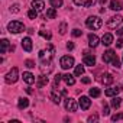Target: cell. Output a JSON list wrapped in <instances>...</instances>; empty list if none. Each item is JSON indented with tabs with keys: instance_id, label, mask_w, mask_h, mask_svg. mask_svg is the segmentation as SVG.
Here are the masks:
<instances>
[{
	"instance_id": "obj_1",
	"label": "cell",
	"mask_w": 123,
	"mask_h": 123,
	"mask_svg": "<svg viewBox=\"0 0 123 123\" xmlns=\"http://www.w3.org/2000/svg\"><path fill=\"white\" fill-rule=\"evenodd\" d=\"M86 25H87V28H90V29H93V31H97V29L101 28L103 22H101V19H100L98 16H90V18L86 20Z\"/></svg>"
},
{
	"instance_id": "obj_2",
	"label": "cell",
	"mask_w": 123,
	"mask_h": 123,
	"mask_svg": "<svg viewBox=\"0 0 123 123\" xmlns=\"http://www.w3.org/2000/svg\"><path fill=\"white\" fill-rule=\"evenodd\" d=\"M7 31L10 33H19V32L25 31V25L19 20H12V22L7 23Z\"/></svg>"
},
{
	"instance_id": "obj_3",
	"label": "cell",
	"mask_w": 123,
	"mask_h": 123,
	"mask_svg": "<svg viewBox=\"0 0 123 123\" xmlns=\"http://www.w3.org/2000/svg\"><path fill=\"white\" fill-rule=\"evenodd\" d=\"M52 55H54V46L51 43L46 46V49L39 51V59L42 61V62H45V61H51L52 59Z\"/></svg>"
},
{
	"instance_id": "obj_4",
	"label": "cell",
	"mask_w": 123,
	"mask_h": 123,
	"mask_svg": "<svg viewBox=\"0 0 123 123\" xmlns=\"http://www.w3.org/2000/svg\"><path fill=\"white\" fill-rule=\"evenodd\" d=\"M18 78H19V70H18L16 67L12 68V70L6 74V77H5V80H6L7 84H13V83H16Z\"/></svg>"
},
{
	"instance_id": "obj_5",
	"label": "cell",
	"mask_w": 123,
	"mask_h": 123,
	"mask_svg": "<svg viewBox=\"0 0 123 123\" xmlns=\"http://www.w3.org/2000/svg\"><path fill=\"white\" fill-rule=\"evenodd\" d=\"M74 58L73 56H70V55H64L62 58H61V61H59V64H61V67H62L64 70H70L71 67H74Z\"/></svg>"
},
{
	"instance_id": "obj_6",
	"label": "cell",
	"mask_w": 123,
	"mask_h": 123,
	"mask_svg": "<svg viewBox=\"0 0 123 123\" xmlns=\"http://www.w3.org/2000/svg\"><path fill=\"white\" fill-rule=\"evenodd\" d=\"M122 20H123V18L120 16V15H116V16H111L109 20H107V26L110 28V29H114V28H117L120 23H122Z\"/></svg>"
},
{
	"instance_id": "obj_7",
	"label": "cell",
	"mask_w": 123,
	"mask_h": 123,
	"mask_svg": "<svg viewBox=\"0 0 123 123\" xmlns=\"http://www.w3.org/2000/svg\"><path fill=\"white\" fill-rule=\"evenodd\" d=\"M78 106H80L83 110H87V109H90V106H91V100H90L87 96H81V98L78 100Z\"/></svg>"
},
{
	"instance_id": "obj_8",
	"label": "cell",
	"mask_w": 123,
	"mask_h": 123,
	"mask_svg": "<svg viewBox=\"0 0 123 123\" xmlns=\"http://www.w3.org/2000/svg\"><path fill=\"white\" fill-rule=\"evenodd\" d=\"M84 65H88V67H93L96 65V56L94 55H90L88 52H84Z\"/></svg>"
},
{
	"instance_id": "obj_9",
	"label": "cell",
	"mask_w": 123,
	"mask_h": 123,
	"mask_svg": "<svg viewBox=\"0 0 123 123\" xmlns=\"http://www.w3.org/2000/svg\"><path fill=\"white\" fill-rule=\"evenodd\" d=\"M116 56V52L113 51V49H107L104 54H103V62H106V64H110L111 62V59Z\"/></svg>"
},
{
	"instance_id": "obj_10",
	"label": "cell",
	"mask_w": 123,
	"mask_h": 123,
	"mask_svg": "<svg viewBox=\"0 0 123 123\" xmlns=\"http://www.w3.org/2000/svg\"><path fill=\"white\" fill-rule=\"evenodd\" d=\"M65 109L68 111H75L78 109V104H77V101L74 98H67L65 100Z\"/></svg>"
},
{
	"instance_id": "obj_11",
	"label": "cell",
	"mask_w": 123,
	"mask_h": 123,
	"mask_svg": "<svg viewBox=\"0 0 123 123\" xmlns=\"http://www.w3.org/2000/svg\"><path fill=\"white\" fill-rule=\"evenodd\" d=\"M41 71H42V74H46V75L52 71V62H51V61H45V62H42Z\"/></svg>"
},
{
	"instance_id": "obj_12",
	"label": "cell",
	"mask_w": 123,
	"mask_h": 123,
	"mask_svg": "<svg viewBox=\"0 0 123 123\" xmlns=\"http://www.w3.org/2000/svg\"><path fill=\"white\" fill-rule=\"evenodd\" d=\"M74 3L77 6H84V7H91L94 3H96V0H74Z\"/></svg>"
},
{
	"instance_id": "obj_13",
	"label": "cell",
	"mask_w": 123,
	"mask_h": 123,
	"mask_svg": "<svg viewBox=\"0 0 123 123\" xmlns=\"http://www.w3.org/2000/svg\"><path fill=\"white\" fill-rule=\"evenodd\" d=\"M101 43H103L104 46H110V45L113 43V35H111V33H104L103 38H101Z\"/></svg>"
},
{
	"instance_id": "obj_14",
	"label": "cell",
	"mask_w": 123,
	"mask_h": 123,
	"mask_svg": "<svg viewBox=\"0 0 123 123\" xmlns=\"http://www.w3.org/2000/svg\"><path fill=\"white\" fill-rule=\"evenodd\" d=\"M98 43H100L98 36H97V35H94V33H90V35H88V45H90V46H93V48H96Z\"/></svg>"
},
{
	"instance_id": "obj_15",
	"label": "cell",
	"mask_w": 123,
	"mask_h": 123,
	"mask_svg": "<svg viewBox=\"0 0 123 123\" xmlns=\"http://www.w3.org/2000/svg\"><path fill=\"white\" fill-rule=\"evenodd\" d=\"M120 90H122V88H120V87H117V86H116V87H110V88H107V90H106V93H104V94H106L107 97H114V96H117V94L120 93Z\"/></svg>"
},
{
	"instance_id": "obj_16",
	"label": "cell",
	"mask_w": 123,
	"mask_h": 123,
	"mask_svg": "<svg viewBox=\"0 0 123 123\" xmlns=\"http://www.w3.org/2000/svg\"><path fill=\"white\" fill-rule=\"evenodd\" d=\"M110 9L111 10H122L123 9V2L122 0H111L110 2Z\"/></svg>"
},
{
	"instance_id": "obj_17",
	"label": "cell",
	"mask_w": 123,
	"mask_h": 123,
	"mask_svg": "<svg viewBox=\"0 0 123 123\" xmlns=\"http://www.w3.org/2000/svg\"><path fill=\"white\" fill-rule=\"evenodd\" d=\"M22 48L26 52H31L32 51V41H31V38H23L22 39Z\"/></svg>"
},
{
	"instance_id": "obj_18",
	"label": "cell",
	"mask_w": 123,
	"mask_h": 123,
	"mask_svg": "<svg viewBox=\"0 0 123 123\" xmlns=\"http://www.w3.org/2000/svg\"><path fill=\"white\" fill-rule=\"evenodd\" d=\"M22 77H23V81H25L26 84H33V83L36 81V80H35V75H33L32 73H28V71H26V73H23V75H22Z\"/></svg>"
},
{
	"instance_id": "obj_19",
	"label": "cell",
	"mask_w": 123,
	"mask_h": 123,
	"mask_svg": "<svg viewBox=\"0 0 123 123\" xmlns=\"http://www.w3.org/2000/svg\"><path fill=\"white\" fill-rule=\"evenodd\" d=\"M32 7L38 12H42L43 7H45V3H43V0H33L32 2Z\"/></svg>"
},
{
	"instance_id": "obj_20",
	"label": "cell",
	"mask_w": 123,
	"mask_h": 123,
	"mask_svg": "<svg viewBox=\"0 0 123 123\" xmlns=\"http://www.w3.org/2000/svg\"><path fill=\"white\" fill-rule=\"evenodd\" d=\"M113 80H114V78H113L111 74H103L101 78H100V81H101L104 86H110V84L113 83Z\"/></svg>"
},
{
	"instance_id": "obj_21",
	"label": "cell",
	"mask_w": 123,
	"mask_h": 123,
	"mask_svg": "<svg viewBox=\"0 0 123 123\" xmlns=\"http://www.w3.org/2000/svg\"><path fill=\"white\" fill-rule=\"evenodd\" d=\"M48 84V77L45 75V74H42L38 80H36V86L39 87V88H42V87H45Z\"/></svg>"
},
{
	"instance_id": "obj_22",
	"label": "cell",
	"mask_w": 123,
	"mask_h": 123,
	"mask_svg": "<svg viewBox=\"0 0 123 123\" xmlns=\"http://www.w3.org/2000/svg\"><path fill=\"white\" fill-rule=\"evenodd\" d=\"M51 100H52L55 104H59V103H61V94L56 91V88L51 91Z\"/></svg>"
},
{
	"instance_id": "obj_23",
	"label": "cell",
	"mask_w": 123,
	"mask_h": 123,
	"mask_svg": "<svg viewBox=\"0 0 123 123\" xmlns=\"http://www.w3.org/2000/svg\"><path fill=\"white\" fill-rule=\"evenodd\" d=\"M29 106V100L26 98V97H20L19 100H18V107L20 109V110H23V109H26Z\"/></svg>"
},
{
	"instance_id": "obj_24",
	"label": "cell",
	"mask_w": 123,
	"mask_h": 123,
	"mask_svg": "<svg viewBox=\"0 0 123 123\" xmlns=\"http://www.w3.org/2000/svg\"><path fill=\"white\" fill-rule=\"evenodd\" d=\"M56 18V9L55 7H49L46 10V15H45V19H55Z\"/></svg>"
},
{
	"instance_id": "obj_25",
	"label": "cell",
	"mask_w": 123,
	"mask_h": 123,
	"mask_svg": "<svg viewBox=\"0 0 123 123\" xmlns=\"http://www.w3.org/2000/svg\"><path fill=\"white\" fill-rule=\"evenodd\" d=\"M62 80L67 83V86H74V84H75V80H74V77H73L71 74H65V75H62Z\"/></svg>"
},
{
	"instance_id": "obj_26",
	"label": "cell",
	"mask_w": 123,
	"mask_h": 123,
	"mask_svg": "<svg viewBox=\"0 0 123 123\" xmlns=\"http://www.w3.org/2000/svg\"><path fill=\"white\" fill-rule=\"evenodd\" d=\"M0 43H2V46H0V52H2V54H6L7 49L10 48V46H9V41H7V39H2V42H0ZM10 49H12V48H10Z\"/></svg>"
},
{
	"instance_id": "obj_27",
	"label": "cell",
	"mask_w": 123,
	"mask_h": 123,
	"mask_svg": "<svg viewBox=\"0 0 123 123\" xmlns=\"http://www.w3.org/2000/svg\"><path fill=\"white\" fill-rule=\"evenodd\" d=\"M110 104H111V107H113V109H119V107H120V104H122V98H120V97H116V96H114Z\"/></svg>"
},
{
	"instance_id": "obj_28",
	"label": "cell",
	"mask_w": 123,
	"mask_h": 123,
	"mask_svg": "<svg viewBox=\"0 0 123 123\" xmlns=\"http://www.w3.org/2000/svg\"><path fill=\"white\" fill-rule=\"evenodd\" d=\"M49 3H51V6L52 7H61L62 6V3H64V0H49Z\"/></svg>"
},
{
	"instance_id": "obj_29",
	"label": "cell",
	"mask_w": 123,
	"mask_h": 123,
	"mask_svg": "<svg viewBox=\"0 0 123 123\" xmlns=\"http://www.w3.org/2000/svg\"><path fill=\"white\" fill-rule=\"evenodd\" d=\"M84 74V67L83 65H77L75 67V77H81Z\"/></svg>"
},
{
	"instance_id": "obj_30",
	"label": "cell",
	"mask_w": 123,
	"mask_h": 123,
	"mask_svg": "<svg viewBox=\"0 0 123 123\" xmlns=\"http://www.w3.org/2000/svg\"><path fill=\"white\" fill-rule=\"evenodd\" d=\"M100 90L98 88H96V87H93V88H90V96L91 97H100Z\"/></svg>"
},
{
	"instance_id": "obj_31",
	"label": "cell",
	"mask_w": 123,
	"mask_h": 123,
	"mask_svg": "<svg viewBox=\"0 0 123 123\" xmlns=\"http://www.w3.org/2000/svg\"><path fill=\"white\" fill-rule=\"evenodd\" d=\"M110 64H111V65H113L114 68H120V59L117 58V55H116V56H114V58L111 59V62H110Z\"/></svg>"
},
{
	"instance_id": "obj_32",
	"label": "cell",
	"mask_w": 123,
	"mask_h": 123,
	"mask_svg": "<svg viewBox=\"0 0 123 123\" xmlns=\"http://www.w3.org/2000/svg\"><path fill=\"white\" fill-rule=\"evenodd\" d=\"M59 33L61 35H65L67 33V23L65 22H62V23L59 25Z\"/></svg>"
},
{
	"instance_id": "obj_33",
	"label": "cell",
	"mask_w": 123,
	"mask_h": 123,
	"mask_svg": "<svg viewBox=\"0 0 123 123\" xmlns=\"http://www.w3.org/2000/svg\"><path fill=\"white\" fill-rule=\"evenodd\" d=\"M28 16H29L31 19H36V16H38V10H35V9L32 7V9L28 12Z\"/></svg>"
},
{
	"instance_id": "obj_34",
	"label": "cell",
	"mask_w": 123,
	"mask_h": 123,
	"mask_svg": "<svg viewBox=\"0 0 123 123\" xmlns=\"http://www.w3.org/2000/svg\"><path fill=\"white\" fill-rule=\"evenodd\" d=\"M62 80V75L61 74H58V75H55V78H54V88H56L58 87V84H59V81Z\"/></svg>"
},
{
	"instance_id": "obj_35",
	"label": "cell",
	"mask_w": 123,
	"mask_h": 123,
	"mask_svg": "<svg viewBox=\"0 0 123 123\" xmlns=\"http://www.w3.org/2000/svg\"><path fill=\"white\" fill-rule=\"evenodd\" d=\"M39 35H41V36H43V38H46V39H51V36H52V35H51V32L43 31V29H42V31H39Z\"/></svg>"
},
{
	"instance_id": "obj_36",
	"label": "cell",
	"mask_w": 123,
	"mask_h": 123,
	"mask_svg": "<svg viewBox=\"0 0 123 123\" xmlns=\"http://www.w3.org/2000/svg\"><path fill=\"white\" fill-rule=\"evenodd\" d=\"M19 10H20V6H19L18 3H15L13 6H10V12H12V13H18Z\"/></svg>"
},
{
	"instance_id": "obj_37",
	"label": "cell",
	"mask_w": 123,
	"mask_h": 123,
	"mask_svg": "<svg viewBox=\"0 0 123 123\" xmlns=\"http://www.w3.org/2000/svg\"><path fill=\"white\" fill-rule=\"evenodd\" d=\"M97 120H98V116H97V114H93V116H90V117L87 119L88 123H96Z\"/></svg>"
},
{
	"instance_id": "obj_38",
	"label": "cell",
	"mask_w": 123,
	"mask_h": 123,
	"mask_svg": "<svg viewBox=\"0 0 123 123\" xmlns=\"http://www.w3.org/2000/svg\"><path fill=\"white\" fill-rule=\"evenodd\" d=\"M122 119H123V113H117V114L111 116V120L113 122H117V120H122Z\"/></svg>"
},
{
	"instance_id": "obj_39",
	"label": "cell",
	"mask_w": 123,
	"mask_h": 123,
	"mask_svg": "<svg viewBox=\"0 0 123 123\" xmlns=\"http://www.w3.org/2000/svg\"><path fill=\"white\" fill-rule=\"evenodd\" d=\"M25 64H26L28 68H35V62H33L32 59H26V61H25Z\"/></svg>"
},
{
	"instance_id": "obj_40",
	"label": "cell",
	"mask_w": 123,
	"mask_h": 123,
	"mask_svg": "<svg viewBox=\"0 0 123 123\" xmlns=\"http://www.w3.org/2000/svg\"><path fill=\"white\" fill-rule=\"evenodd\" d=\"M83 35V31H80V29H74L73 31V36L74 38H78V36H81Z\"/></svg>"
},
{
	"instance_id": "obj_41",
	"label": "cell",
	"mask_w": 123,
	"mask_h": 123,
	"mask_svg": "<svg viewBox=\"0 0 123 123\" xmlns=\"http://www.w3.org/2000/svg\"><path fill=\"white\" fill-rule=\"evenodd\" d=\"M103 114H104V116H109V114H110V109H109V106H104V109H103Z\"/></svg>"
},
{
	"instance_id": "obj_42",
	"label": "cell",
	"mask_w": 123,
	"mask_h": 123,
	"mask_svg": "<svg viewBox=\"0 0 123 123\" xmlns=\"http://www.w3.org/2000/svg\"><path fill=\"white\" fill-rule=\"evenodd\" d=\"M116 46H117V48H123V38L117 39V42H116Z\"/></svg>"
},
{
	"instance_id": "obj_43",
	"label": "cell",
	"mask_w": 123,
	"mask_h": 123,
	"mask_svg": "<svg viewBox=\"0 0 123 123\" xmlns=\"http://www.w3.org/2000/svg\"><path fill=\"white\" fill-rule=\"evenodd\" d=\"M90 81H91V80H90L88 77H83V78H81V83H83V84H90Z\"/></svg>"
},
{
	"instance_id": "obj_44",
	"label": "cell",
	"mask_w": 123,
	"mask_h": 123,
	"mask_svg": "<svg viewBox=\"0 0 123 123\" xmlns=\"http://www.w3.org/2000/svg\"><path fill=\"white\" fill-rule=\"evenodd\" d=\"M67 49H68V51H73V49H74V43H73V42H68V43H67Z\"/></svg>"
},
{
	"instance_id": "obj_45",
	"label": "cell",
	"mask_w": 123,
	"mask_h": 123,
	"mask_svg": "<svg viewBox=\"0 0 123 123\" xmlns=\"http://www.w3.org/2000/svg\"><path fill=\"white\" fill-rule=\"evenodd\" d=\"M116 33H117L119 36H123V28H120L119 31H116Z\"/></svg>"
},
{
	"instance_id": "obj_46",
	"label": "cell",
	"mask_w": 123,
	"mask_h": 123,
	"mask_svg": "<svg viewBox=\"0 0 123 123\" xmlns=\"http://www.w3.org/2000/svg\"><path fill=\"white\" fill-rule=\"evenodd\" d=\"M98 2H100V5H104V3L107 2V0H98Z\"/></svg>"
}]
</instances>
